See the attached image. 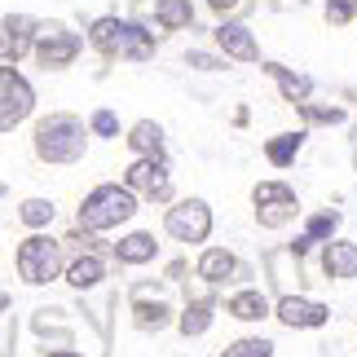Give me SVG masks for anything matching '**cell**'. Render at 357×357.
<instances>
[{"mask_svg": "<svg viewBox=\"0 0 357 357\" xmlns=\"http://www.w3.org/2000/svg\"><path fill=\"white\" fill-rule=\"evenodd\" d=\"M89 40L98 45L106 58H128V62H150L155 58V40H150L146 26L123 22V18H98L93 22Z\"/></svg>", "mask_w": 357, "mask_h": 357, "instance_id": "1", "label": "cell"}, {"mask_svg": "<svg viewBox=\"0 0 357 357\" xmlns=\"http://www.w3.org/2000/svg\"><path fill=\"white\" fill-rule=\"evenodd\" d=\"M36 155L45 163H75L84 155V123L75 115H49L36 123Z\"/></svg>", "mask_w": 357, "mask_h": 357, "instance_id": "2", "label": "cell"}, {"mask_svg": "<svg viewBox=\"0 0 357 357\" xmlns=\"http://www.w3.org/2000/svg\"><path fill=\"white\" fill-rule=\"evenodd\" d=\"M132 212H137L132 185H98L84 199V208H79V225L84 229H111L119 221H128Z\"/></svg>", "mask_w": 357, "mask_h": 357, "instance_id": "3", "label": "cell"}, {"mask_svg": "<svg viewBox=\"0 0 357 357\" xmlns=\"http://www.w3.org/2000/svg\"><path fill=\"white\" fill-rule=\"evenodd\" d=\"M58 265H62V247L53 243V238H26L18 247V273H22V282H31V287H45L58 278Z\"/></svg>", "mask_w": 357, "mask_h": 357, "instance_id": "4", "label": "cell"}, {"mask_svg": "<svg viewBox=\"0 0 357 357\" xmlns=\"http://www.w3.org/2000/svg\"><path fill=\"white\" fill-rule=\"evenodd\" d=\"M31 106H36L31 84H26V79L5 62V66H0V132L13 128V123H22L26 115H31Z\"/></svg>", "mask_w": 357, "mask_h": 357, "instance_id": "5", "label": "cell"}, {"mask_svg": "<svg viewBox=\"0 0 357 357\" xmlns=\"http://www.w3.org/2000/svg\"><path fill=\"white\" fill-rule=\"evenodd\" d=\"M79 53V36L66 31L62 22H40V36H36V58L40 66H49V71H62V66H71Z\"/></svg>", "mask_w": 357, "mask_h": 357, "instance_id": "6", "label": "cell"}, {"mask_svg": "<svg viewBox=\"0 0 357 357\" xmlns=\"http://www.w3.org/2000/svg\"><path fill=\"white\" fill-rule=\"evenodd\" d=\"M168 234L176 243H203L212 234V212H208V203L203 199H185V203H176V208H168Z\"/></svg>", "mask_w": 357, "mask_h": 357, "instance_id": "7", "label": "cell"}, {"mask_svg": "<svg viewBox=\"0 0 357 357\" xmlns=\"http://www.w3.org/2000/svg\"><path fill=\"white\" fill-rule=\"evenodd\" d=\"M36 36H40V22L26 18V13H9L0 22V62H18L26 49H36Z\"/></svg>", "mask_w": 357, "mask_h": 357, "instance_id": "8", "label": "cell"}, {"mask_svg": "<svg viewBox=\"0 0 357 357\" xmlns=\"http://www.w3.org/2000/svg\"><path fill=\"white\" fill-rule=\"evenodd\" d=\"M137 18H155L163 31H181L195 22V5L190 0H132Z\"/></svg>", "mask_w": 357, "mask_h": 357, "instance_id": "9", "label": "cell"}, {"mask_svg": "<svg viewBox=\"0 0 357 357\" xmlns=\"http://www.w3.org/2000/svg\"><path fill=\"white\" fill-rule=\"evenodd\" d=\"M128 185H132V190H142V195H150V199H168V195H172L168 163L142 155V159H137L132 168H128Z\"/></svg>", "mask_w": 357, "mask_h": 357, "instance_id": "10", "label": "cell"}, {"mask_svg": "<svg viewBox=\"0 0 357 357\" xmlns=\"http://www.w3.org/2000/svg\"><path fill=\"white\" fill-rule=\"evenodd\" d=\"M278 318L287 322V326H322L326 318H331V309L326 305H318V300H305V296H282L278 300Z\"/></svg>", "mask_w": 357, "mask_h": 357, "instance_id": "11", "label": "cell"}, {"mask_svg": "<svg viewBox=\"0 0 357 357\" xmlns=\"http://www.w3.org/2000/svg\"><path fill=\"white\" fill-rule=\"evenodd\" d=\"M216 45L238 62H260V45L252 40V31H247L243 22H221L216 26Z\"/></svg>", "mask_w": 357, "mask_h": 357, "instance_id": "12", "label": "cell"}, {"mask_svg": "<svg viewBox=\"0 0 357 357\" xmlns=\"http://www.w3.org/2000/svg\"><path fill=\"white\" fill-rule=\"evenodd\" d=\"M132 313H137V326L142 331H159V326H168V305L155 296L150 300V287H132Z\"/></svg>", "mask_w": 357, "mask_h": 357, "instance_id": "13", "label": "cell"}, {"mask_svg": "<svg viewBox=\"0 0 357 357\" xmlns=\"http://www.w3.org/2000/svg\"><path fill=\"white\" fill-rule=\"evenodd\" d=\"M291 260H296V247H278V252H269V278H273V287H278L282 296H291V287L300 291V265L291 269Z\"/></svg>", "mask_w": 357, "mask_h": 357, "instance_id": "14", "label": "cell"}, {"mask_svg": "<svg viewBox=\"0 0 357 357\" xmlns=\"http://www.w3.org/2000/svg\"><path fill=\"white\" fill-rule=\"evenodd\" d=\"M326 278H357V243H331L322 252Z\"/></svg>", "mask_w": 357, "mask_h": 357, "instance_id": "15", "label": "cell"}, {"mask_svg": "<svg viewBox=\"0 0 357 357\" xmlns=\"http://www.w3.org/2000/svg\"><path fill=\"white\" fill-rule=\"evenodd\" d=\"M128 146L137 150V155L163 159V128H159L155 119H142V123H132V137H128Z\"/></svg>", "mask_w": 357, "mask_h": 357, "instance_id": "16", "label": "cell"}, {"mask_svg": "<svg viewBox=\"0 0 357 357\" xmlns=\"http://www.w3.org/2000/svg\"><path fill=\"white\" fill-rule=\"evenodd\" d=\"M265 71L278 79V89H282V98L287 102H309V93H313V84H309V75H296V71H287V66H278V62H269Z\"/></svg>", "mask_w": 357, "mask_h": 357, "instance_id": "17", "label": "cell"}, {"mask_svg": "<svg viewBox=\"0 0 357 357\" xmlns=\"http://www.w3.org/2000/svg\"><path fill=\"white\" fill-rule=\"evenodd\" d=\"M229 273H238V260L229 256V252H221V247L203 252V260H199V278H208V282H225Z\"/></svg>", "mask_w": 357, "mask_h": 357, "instance_id": "18", "label": "cell"}, {"mask_svg": "<svg viewBox=\"0 0 357 357\" xmlns=\"http://www.w3.org/2000/svg\"><path fill=\"white\" fill-rule=\"evenodd\" d=\"M115 256L123 265H146V260H155V238L150 234H128L123 243H115Z\"/></svg>", "mask_w": 357, "mask_h": 357, "instance_id": "19", "label": "cell"}, {"mask_svg": "<svg viewBox=\"0 0 357 357\" xmlns=\"http://www.w3.org/2000/svg\"><path fill=\"white\" fill-rule=\"evenodd\" d=\"M66 282L75 287V291H89V287L102 282V260L98 256H79L71 260V269H66Z\"/></svg>", "mask_w": 357, "mask_h": 357, "instance_id": "20", "label": "cell"}, {"mask_svg": "<svg viewBox=\"0 0 357 357\" xmlns=\"http://www.w3.org/2000/svg\"><path fill=\"white\" fill-rule=\"evenodd\" d=\"M229 313L243 318V322H260V318H269V300L260 291H238L234 300H229Z\"/></svg>", "mask_w": 357, "mask_h": 357, "instance_id": "21", "label": "cell"}, {"mask_svg": "<svg viewBox=\"0 0 357 357\" xmlns=\"http://www.w3.org/2000/svg\"><path fill=\"white\" fill-rule=\"evenodd\" d=\"M212 309H216V305H212L208 296L195 300V305L181 313V331H185V335H203V331H208V322H212Z\"/></svg>", "mask_w": 357, "mask_h": 357, "instance_id": "22", "label": "cell"}, {"mask_svg": "<svg viewBox=\"0 0 357 357\" xmlns=\"http://www.w3.org/2000/svg\"><path fill=\"white\" fill-rule=\"evenodd\" d=\"M300 146H305V137H300V132H282V137H273V142L265 146V155H269V163H278V168H282V163H291L300 155Z\"/></svg>", "mask_w": 357, "mask_h": 357, "instance_id": "23", "label": "cell"}, {"mask_svg": "<svg viewBox=\"0 0 357 357\" xmlns=\"http://www.w3.org/2000/svg\"><path fill=\"white\" fill-rule=\"evenodd\" d=\"M252 199H256V208H265V203H296V190L282 181H265V185H256Z\"/></svg>", "mask_w": 357, "mask_h": 357, "instance_id": "24", "label": "cell"}, {"mask_svg": "<svg viewBox=\"0 0 357 357\" xmlns=\"http://www.w3.org/2000/svg\"><path fill=\"white\" fill-rule=\"evenodd\" d=\"M18 216H22V221L31 225V229H40V225H49V221H53V203H49V199H26Z\"/></svg>", "mask_w": 357, "mask_h": 357, "instance_id": "25", "label": "cell"}, {"mask_svg": "<svg viewBox=\"0 0 357 357\" xmlns=\"http://www.w3.org/2000/svg\"><path fill=\"white\" fill-rule=\"evenodd\" d=\"M221 357H273V344L269 340H238V344H229Z\"/></svg>", "mask_w": 357, "mask_h": 357, "instance_id": "26", "label": "cell"}, {"mask_svg": "<svg viewBox=\"0 0 357 357\" xmlns=\"http://www.w3.org/2000/svg\"><path fill=\"white\" fill-rule=\"evenodd\" d=\"M335 229H340V212H322V216H313V221H309L305 238H313V243H318V238H331Z\"/></svg>", "mask_w": 357, "mask_h": 357, "instance_id": "27", "label": "cell"}, {"mask_svg": "<svg viewBox=\"0 0 357 357\" xmlns=\"http://www.w3.org/2000/svg\"><path fill=\"white\" fill-rule=\"evenodd\" d=\"M256 216H260V225H282L296 216V203H265V208H256Z\"/></svg>", "mask_w": 357, "mask_h": 357, "instance_id": "28", "label": "cell"}, {"mask_svg": "<svg viewBox=\"0 0 357 357\" xmlns=\"http://www.w3.org/2000/svg\"><path fill=\"white\" fill-rule=\"evenodd\" d=\"M300 111H305V119H313V123H340V119H344V111H340V106H313V102H300Z\"/></svg>", "mask_w": 357, "mask_h": 357, "instance_id": "29", "label": "cell"}, {"mask_svg": "<svg viewBox=\"0 0 357 357\" xmlns=\"http://www.w3.org/2000/svg\"><path fill=\"white\" fill-rule=\"evenodd\" d=\"M326 18L340 22V26L353 22V18H357V0H326Z\"/></svg>", "mask_w": 357, "mask_h": 357, "instance_id": "30", "label": "cell"}, {"mask_svg": "<svg viewBox=\"0 0 357 357\" xmlns=\"http://www.w3.org/2000/svg\"><path fill=\"white\" fill-rule=\"evenodd\" d=\"M93 132H98V137H115L119 132V119L111 111H98V115H93Z\"/></svg>", "mask_w": 357, "mask_h": 357, "instance_id": "31", "label": "cell"}, {"mask_svg": "<svg viewBox=\"0 0 357 357\" xmlns=\"http://www.w3.org/2000/svg\"><path fill=\"white\" fill-rule=\"evenodd\" d=\"M185 66H199V71H221L225 62H216L212 53H199V49H190V53H185Z\"/></svg>", "mask_w": 357, "mask_h": 357, "instance_id": "32", "label": "cell"}, {"mask_svg": "<svg viewBox=\"0 0 357 357\" xmlns=\"http://www.w3.org/2000/svg\"><path fill=\"white\" fill-rule=\"evenodd\" d=\"M243 0H208V9H216V13H229V9H238Z\"/></svg>", "mask_w": 357, "mask_h": 357, "instance_id": "33", "label": "cell"}, {"mask_svg": "<svg viewBox=\"0 0 357 357\" xmlns=\"http://www.w3.org/2000/svg\"><path fill=\"white\" fill-rule=\"evenodd\" d=\"M9 309V296H0V313H5Z\"/></svg>", "mask_w": 357, "mask_h": 357, "instance_id": "34", "label": "cell"}, {"mask_svg": "<svg viewBox=\"0 0 357 357\" xmlns=\"http://www.w3.org/2000/svg\"><path fill=\"white\" fill-rule=\"evenodd\" d=\"M353 163H357V132H353Z\"/></svg>", "mask_w": 357, "mask_h": 357, "instance_id": "35", "label": "cell"}, {"mask_svg": "<svg viewBox=\"0 0 357 357\" xmlns=\"http://www.w3.org/2000/svg\"><path fill=\"white\" fill-rule=\"evenodd\" d=\"M53 357H79V353H66V349H62V353H53Z\"/></svg>", "mask_w": 357, "mask_h": 357, "instance_id": "36", "label": "cell"}]
</instances>
